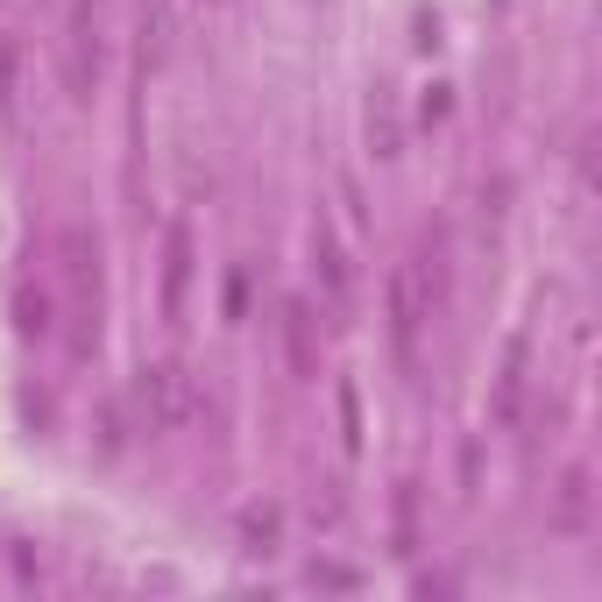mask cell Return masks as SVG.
Returning a JSON list of instances; mask_svg holds the SVG:
<instances>
[{
  "instance_id": "3",
  "label": "cell",
  "mask_w": 602,
  "mask_h": 602,
  "mask_svg": "<svg viewBox=\"0 0 602 602\" xmlns=\"http://www.w3.org/2000/svg\"><path fill=\"white\" fill-rule=\"evenodd\" d=\"M185 277H192V234L171 228V241H163V312L177 320V305H185Z\"/></svg>"
},
{
  "instance_id": "9",
  "label": "cell",
  "mask_w": 602,
  "mask_h": 602,
  "mask_svg": "<svg viewBox=\"0 0 602 602\" xmlns=\"http://www.w3.org/2000/svg\"><path fill=\"white\" fill-rule=\"evenodd\" d=\"M14 107V43L0 36V114Z\"/></svg>"
},
{
  "instance_id": "10",
  "label": "cell",
  "mask_w": 602,
  "mask_h": 602,
  "mask_svg": "<svg viewBox=\"0 0 602 602\" xmlns=\"http://www.w3.org/2000/svg\"><path fill=\"white\" fill-rule=\"evenodd\" d=\"M340 426H348V447L361 440V404H355V390H340Z\"/></svg>"
},
{
  "instance_id": "1",
  "label": "cell",
  "mask_w": 602,
  "mask_h": 602,
  "mask_svg": "<svg viewBox=\"0 0 602 602\" xmlns=\"http://www.w3.org/2000/svg\"><path fill=\"white\" fill-rule=\"evenodd\" d=\"M432 305H440V269H426V263L390 269V340H397L404 361L418 355V326L432 320Z\"/></svg>"
},
{
  "instance_id": "2",
  "label": "cell",
  "mask_w": 602,
  "mask_h": 602,
  "mask_svg": "<svg viewBox=\"0 0 602 602\" xmlns=\"http://www.w3.org/2000/svg\"><path fill=\"white\" fill-rule=\"evenodd\" d=\"M142 412H149V426L157 432H171V426H192V418L206 412V397H199V383H192L177 361H157V369H142Z\"/></svg>"
},
{
  "instance_id": "8",
  "label": "cell",
  "mask_w": 602,
  "mask_h": 602,
  "mask_svg": "<svg viewBox=\"0 0 602 602\" xmlns=\"http://www.w3.org/2000/svg\"><path fill=\"white\" fill-rule=\"evenodd\" d=\"M14 312H22V334H50V305H43L36 291H22V305H14Z\"/></svg>"
},
{
  "instance_id": "7",
  "label": "cell",
  "mask_w": 602,
  "mask_h": 602,
  "mask_svg": "<svg viewBox=\"0 0 602 602\" xmlns=\"http://www.w3.org/2000/svg\"><path fill=\"white\" fill-rule=\"evenodd\" d=\"M241 532H248L255 546L269 553V539H277V510H241Z\"/></svg>"
},
{
  "instance_id": "6",
  "label": "cell",
  "mask_w": 602,
  "mask_h": 602,
  "mask_svg": "<svg viewBox=\"0 0 602 602\" xmlns=\"http://www.w3.org/2000/svg\"><path fill=\"white\" fill-rule=\"evenodd\" d=\"M553 524H560V532H581V524H589V475L560 482V510H553Z\"/></svg>"
},
{
  "instance_id": "4",
  "label": "cell",
  "mask_w": 602,
  "mask_h": 602,
  "mask_svg": "<svg viewBox=\"0 0 602 602\" xmlns=\"http://www.w3.org/2000/svg\"><path fill=\"white\" fill-rule=\"evenodd\" d=\"M320 283H326V298H334V305H348L355 277H348V255L334 248V234H320Z\"/></svg>"
},
{
  "instance_id": "5",
  "label": "cell",
  "mask_w": 602,
  "mask_h": 602,
  "mask_svg": "<svg viewBox=\"0 0 602 602\" xmlns=\"http://www.w3.org/2000/svg\"><path fill=\"white\" fill-rule=\"evenodd\" d=\"M283 340H291V369L312 375V312L305 305H283Z\"/></svg>"
}]
</instances>
